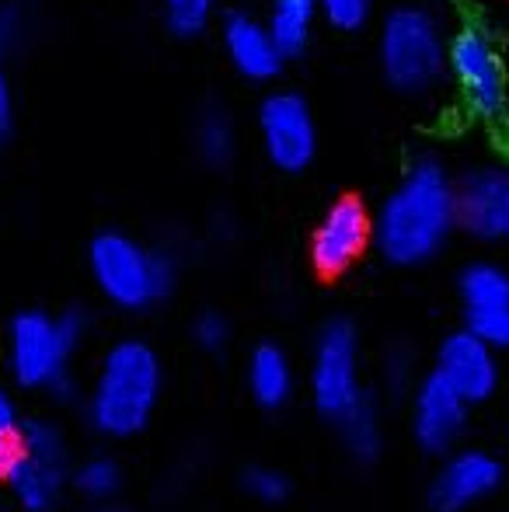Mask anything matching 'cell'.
Segmentation results:
<instances>
[{
  "mask_svg": "<svg viewBox=\"0 0 509 512\" xmlns=\"http://www.w3.org/2000/svg\"><path fill=\"white\" fill-rule=\"evenodd\" d=\"M457 227V185L436 161H419L384 199L374 241L394 265H422L443 251Z\"/></svg>",
  "mask_w": 509,
  "mask_h": 512,
  "instance_id": "obj_1",
  "label": "cell"
},
{
  "mask_svg": "<svg viewBox=\"0 0 509 512\" xmlns=\"http://www.w3.org/2000/svg\"><path fill=\"white\" fill-rule=\"evenodd\" d=\"M161 394V363L147 342L112 345L102 359L95 391H91V422L105 436H136L147 425Z\"/></svg>",
  "mask_w": 509,
  "mask_h": 512,
  "instance_id": "obj_2",
  "label": "cell"
},
{
  "mask_svg": "<svg viewBox=\"0 0 509 512\" xmlns=\"http://www.w3.org/2000/svg\"><path fill=\"white\" fill-rule=\"evenodd\" d=\"M450 42L443 25L426 7H398L384 18L381 28V67L391 88L405 95H426L447 70Z\"/></svg>",
  "mask_w": 509,
  "mask_h": 512,
  "instance_id": "obj_3",
  "label": "cell"
},
{
  "mask_svg": "<svg viewBox=\"0 0 509 512\" xmlns=\"http://www.w3.org/2000/svg\"><path fill=\"white\" fill-rule=\"evenodd\" d=\"M91 276L116 307L143 310L171 290L175 265L126 234H98L91 241Z\"/></svg>",
  "mask_w": 509,
  "mask_h": 512,
  "instance_id": "obj_4",
  "label": "cell"
},
{
  "mask_svg": "<svg viewBox=\"0 0 509 512\" xmlns=\"http://www.w3.org/2000/svg\"><path fill=\"white\" fill-rule=\"evenodd\" d=\"M81 338V317H49L42 310L18 314L11 324V370L25 387H53L63 380L67 359Z\"/></svg>",
  "mask_w": 509,
  "mask_h": 512,
  "instance_id": "obj_5",
  "label": "cell"
},
{
  "mask_svg": "<svg viewBox=\"0 0 509 512\" xmlns=\"http://www.w3.org/2000/svg\"><path fill=\"white\" fill-rule=\"evenodd\" d=\"M311 391L321 415L335 418V422L363 398L360 349H356V331L346 321H332L318 335L311 366Z\"/></svg>",
  "mask_w": 509,
  "mask_h": 512,
  "instance_id": "obj_6",
  "label": "cell"
},
{
  "mask_svg": "<svg viewBox=\"0 0 509 512\" xmlns=\"http://www.w3.org/2000/svg\"><path fill=\"white\" fill-rule=\"evenodd\" d=\"M447 70L454 74L464 102L482 119H499L506 108V70L499 49L482 28H461L450 39Z\"/></svg>",
  "mask_w": 509,
  "mask_h": 512,
  "instance_id": "obj_7",
  "label": "cell"
},
{
  "mask_svg": "<svg viewBox=\"0 0 509 512\" xmlns=\"http://www.w3.org/2000/svg\"><path fill=\"white\" fill-rule=\"evenodd\" d=\"M258 136H262V150L279 171H304L314 161L318 150V129H314V115L307 102L293 91H279L269 95L258 108Z\"/></svg>",
  "mask_w": 509,
  "mask_h": 512,
  "instance_id": "obj_8",
  "label": "cell"
},
{
  "mask_svg": "<svg viewBox=\"0 0 509 512\" xmlns=\"http://www.w3.org/2000/svg\"><path fill=\"white\" fill-rule=\"evenodd\" d=\"M21 453L18 467L11 471V492L25 509L42 512L49 509L63 492V471H67V450H63L60 432L49 422H28L21 429Z\"/></svg>",
  "mask_w": 509,
  "mask_h": 512,
  "instance_id": "obj_9",
  "label": "cell"
},
{
  "mask_svg": "<svg viewBox=\"0 0 509 512\" xmlns=\"http://www.w3.org/2000/svg\"><path fill=\"white\" fill-rule=\"evenodd\" d=\"M464 328L496 349H509V272L496 262H475L461 272Z\"/></svg>",
  "mask_w": 509,
  "mask_h": 512,
  "instance_id": "obj_10",
  "label": "cell"
},
{
  "mask_svg": "<svg viewBox=\"0 0 509 512\" xmlns=\"http://www.w3.org/2000/svg\"><path fill=\"white\" fill-rule=\"evenodd\" d=\"M457 227L489 244H509V168H475L457 185Z\"/></svg>",
  "mask_w": 509,
  "mask_h": 512,
  "instance_id": "obj_11",
  "label": "cell"
},
{
  "mask_svg": "<svg viewBox=\"0 0 509 512\" xmlns=\"http://www.w3.org/2000/svg\"><path fill=\"white\" fill-rule=\"evenodd\" d=\"M370 241H374V220H370L367 206L346 196L321 216L311 241V258L325 276H339L367 251Z\"/></svg>",
  "mask_w": 509,
  "mask_h": 512,
  "instance_id": "obj_12",
  "label": "cell"
},
{
  "mask_svg": "<svg viewBox=\"0 0 509 512\" xmlns=\"http://www.w3.org/2000/svg\"><path fill=\"white\" fill-rule=\"evenodd\" d=\"M503 485V464L485 450H457L436 471L429 502L436 512H464L489 499Z\"/></svg>",
  "mask_w": 509,
  "mask_h": 512,
  "instance_id": "obj_13",
  "label": "cell"
},
{
  "mask_svg": "<svg viewBox=\"0 0 509 512\" xmlns=\"http://www.w3.org/2000/svg\"><path fill=\"white\" fill-rule=\"evenodd\" d=\"M468 408L471 401L454 384H447L436 370L429 373L419 384V391H415V405H412V432L422 450L429 453L454 450L464 425H468Z\"/></svg>",
  "mask_w": 509,
  "mask_h": 512,
  "instance_id": "obj_14",
  "label": "cell"
},
{
  "mask_svg": "<svg viewBox=\"0 0 509 512\" xmlns=\"http://www.w3.org/2000/svg\"><path fill=\"white\" fill-rule=\"evenodd\" d=\"M436 373L447 384H454L471 405L489 401L499 387V359L496 345H489L485 338H478L475 331H454L450 338H443L440 356H436Z\"/></svg>",
  "mask_w": 509,
  "mask_h": 512,
  "instance_id": "obj_15",
  "label": "cell"
},
{
  "mask_svg": "<svg viewBox=\"0 0 509 512\" xmlns=\"http://www.w3.org/2000/svg\"><path fill=\"white\" fill-rule=\"evenodd\" d=\"M224 49L234 70L248 81H272L286 60L279 42L272 39L269 25L252 14H231L224 21Z\"/></svg>",
  "mask_w": 509,
  "mask_h": 512,
  "instance_id": "obj_16",
  "label": "cell"
},
{
  "mask_svg": "<svg viewBox=\"0 0 509 512\" xmlns=\"http://www.w3.org/2000/svg\"><path fill=\"white\" fill-rule=\"evenodd\" d=\"M248 387L265 408H279L293 391L290 359L279 345H258L248 363Z\"/></svg>",
  "mask_w": 509,
  "mask_h": 512,
  "instance_id": "obj_17",
  "label": "cell"
},
{
  "mask_svg": "<svg viewBox=\"0 0 509 512\" xmlns=\"http://www.w3.org/2000/svg\"><path fill=\"white\" fill-rule=\"evenodd\" d=\"M321 14V0H272L269 7V32L286 56H297L311 39V25Z\"/></svg>",
  "mask_w": 509,
  "mask_h": 512,
  "instance_id": "obj_18",
  "label": "cell"
},
{
  "mask_svg": "<svg viewBox=\"0 0 509 512\" xmlns=\"http://www.w3.org/2000/svg\"><path fill=\"white\" fill-rule=\"evenodd\" d=\"M234 147H238V133H234V122L224 108H206L196 119V150L206 164L213 168H224L234 157Z\"/></svg>",
  "mask_w": 509,
  "mask_h": 512,
  "instance_id": "obj_19",
  "label": "cell"
},
{
  "mask_svg": "<svg viewBox=\"0 0 509 512\" xmlns=\"http://www.w3.org/2000/svg\"><path fill=\"white\" fill-rule=\"evenodd\" d=\"M342 422V432H346V443L356 457H374L381 450V418H377V408L370 405V398L363 394L346 415L339 418Z\"/></svg>",
  "mask_w": 509,
  "mask_h": 512,
  "instance_id": "obj_20",
  "label": "cell"
},
{
  "mask_svg": "<svg viewBox=\"0 0 509 512\" xmlns=\"http://www.w3.org/2000/svg\"><path fill=\"white\" fill-rule=\"evenodd\" d=\"M213 7L217 0H161V18L182 39L206 32V25L213 21Z\"/></svg>",
  "mask_w": 509,
  "mask_h": 512,
  "instance_id": "obj_21",
  "label": "cell"
},
{
  "mask_svg": "<svg viewBox=\"0 0 509 512\" xmlns=\"http://www.w3.org/2000/svg\"><path fill=\"white\" fill-rule=\"evenodd\" d=\"M77 488H81L88 499H109L119 488V467L105 457H95L77 471Z\"/></svg>",
  "mask_w": 509,
  "mask_h": 512,
  "instance_id": "obj_22",
  "label": "cell"
},
{
  "mask_svg": "<svg viewBox=\"0 0 509 512\" xmlns=\"http://www.w3.org/2000/svg\"><path fill=\"white\" fill-rule=\"evenodd\" d=\"M374 0H321V14L339 32H360L370 21Z\"/></svg>",
  "mask_w": 509,
  "mask_h": 512,
  "instance_id": "obj_23",
  "label": "cell"
},
{
  "mask_svg": "<svg viewBox=\"0 0 509 512\" xmlns=\"http://www.w3.org/2000/svg\"><path fill=\"white\" fill-rule=\"evenodd\" d=\"M245 485L258 502H283L286 492H290V485H286L283 474L269 471V467H255V471H248Z\"/></svg>",
  "mask_w": 509,
  "mask_h": 512,
  "instance_id": "obj_24",
  "label": "cell"
},
{
  "mask_svg": "<svg viewBox=\"0 0 509 512\" xmlns=\"http://www.w3.org/2000/svg\"><path fill=\"white\" fill-rule=\"evenodd\" d=\"M196 342L206 345V349H220L227 342V324L220 314H203L196 321Z\"/></svg>",
  "mask_w": 509,
  "mask_h": 512,
  "instance_id": "obj_25",
  "label": "cell"
},
{
  "mask_svg": "<svg viewBox=\"0 0 509 512\" xmlns=\"http://www.w3.org/2000/svg\"><path fill=\"white\" fill-rule=\"evenodd\" d=\"M21 453H25V446H21V432H4V436H0V478H11V471L21 460Z\"/></svg>",
  "mask_w": 509,
  "mask_h": 512,
  "instance_id": "obj_26",
  "label": "cell"
},
{
  "mask_svg": "<svg viewBox=\"0 0 509 512\" xmlns=\"http://www.w3.org/2000/svg\"><path fill=\"white\" fill-rule=\"evenodd\" d=\"M14 129V95H11V81H7L4 67H0V143L11 136Z\"/></svg>",
  "mask_w": 509,
  "mask_h": 512,
  "instance_id": "obj_27",
  "label": "cell"
},
{
  "mask_svg": "<svg viewBox=\"0 0 509 512\" xmlns=\"http://www.w3.org/2000/svg\"><path fill=\"white\" fill-rule=\"evenodd\" d=\"M18 39H21V21H18V14L7 11V7H0V56H4L7 49H11Z\"/></svg>",
  "mask_w": 509,
  "mask_h": 512,
  "instance_id": "obj_28",
  "label": "cell"
},
{
  "mask_svg": "<svg viewBox=\"0 0 509 512\" xmlns=\"http://www.w3.org/2000/svg\"><path fill=\"white\" fill-rule=\"evenodd\" d=\"M4 432H18V408H14L11 394L0 387V436Z\"/></svg>",
  "mask_w": 509,
  "mask_h": 512,
  "instance_id": "obj_29",
  "label": "cell"
},
{
  "mask_svg": "<svg viewBox=\"0 0 509 512\" xmlns=\"http://www.w3.org/2000/svg\"><path fill=\"white\" fill-rule=\"evenodd\" d=\"M98 512H123V509H98Z\"/></svg>",
  "mask_w": 509,
  "mask_h": 512,
  "instance_id": "obj_30",
  "label": "cell"
}]
</instances>
